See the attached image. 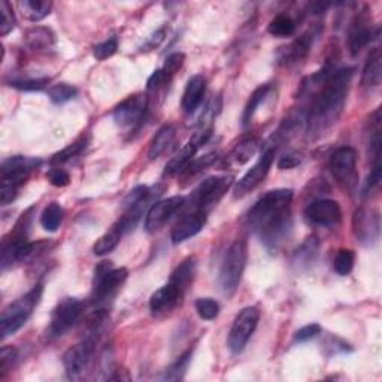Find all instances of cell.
<instances>
[{
    "instance_id": "6da1fadb",
    "label": "cell",
    "mask_w": 382,
    "mask_h": 382,
    "mask_svg": "<svg viewBox=\"0 0 382 382\" xmlns=\"http://www.w3.org/2000/svg\"><path fill=\"white\" fill-rule=\"evenodd\" d=\"M293 196L290 189L268 191L248 212V224L269 250H276L290 233Z\"/></svg>"
},
{
    "instance_id": "7a4b0ae2",
    "label": "cell",
    "mask_w": 382,
    "mask_h": 382,
    "mask_svg": "<svg viewBox=\"0 0 382 382\" xmlns=\"http://www.w3.org/2000/svg\"><path fill=\"white\" fill-rule=\"evenodd\" d=\"M353 76L354 68L335 69L317 93L312 96V102L305 117L309 138H320L338 123L346 102Z\"/></svg>"
},
{
    "instance_id": "3957f363",
    "label": "cell",
    "mask_w": 382,
    "mask_h": 382,
    "mask_svg": "<svg viewBox=\"0 0 382 382\" xmlns=\"http://www.w3.org/2000/svg\"><path fill=\"white\" fill-rule=\"evenodd\" d=\"M41 164L42 160L27 156H12L2 161L0 166V202L2 205H9L15 201L19 190Z\"/></svg>"
},
{
    "instance_id": "277c9868",
    "label": "cell",
    "mask_w": 382,
    "mask_h": 382,
    "mask_svg": "<svg viewBox=\"0 0 382 382\" xmlns=\"http://www.w3.org/2000/svg\"><path fill=\"white\" fill-rule=\"evenodd\" d=\"M42 291L44 288L41 284L33 287L27 294L16 298L15 302L4 309L2 315H0V335H2V339L15 335L21 327H24L31 317L33 311L41 302Z\"/></svg>"
},
{
    "instance_id": "5b68a950",
    "label": "cell",
    "mask_w": 382,
    "mask_h": 382,
    "mask_svg": "<svg viewBox=\"0 0 382 382\" xmlns=\"http://www.w3.org/2000/svg\"><path fill=\"white\" fill-rule=\"evenodd\" d=\"M248 248L245 241H235L224 254L220 269V287L224 294H233L239 284L246 266Z\"/></svg>"
},
{
    "instance_id": "8992f818",
    "label": "cell",
    "mask_w": 382,
    "mask_h": 382,
    "mask_svg": "<svg viewBox=\"0 0 382 382\" xmlns=\"http://www.w3.org/2000/svg\"><path fill=\"white\" fill-rule=\"evenodd\" d=\"M129 276L126 268H114L111 261H101L94 269L91 302L102 303L120 290Z\"/></svg>"
},
{
    "instance_id": "52a82bcc",
    "label": "cell",
    "mask_w": 382,
    "mask_h": 382,
    "mask_svg": "<svg viewBox=\"0 0 382 382\" xmlns=\"http://www.w3.org/2000/svg\"><path fill=\"white\" fill-rule=\"evenodd\" d=\"M102 328H89L87 336L63 354V366L71 379H78L87 369Z\"/></svg>"
},
{
    "instance_id": "ba28073f",
    "label": "cell",
    "mask_w": 382,
    "mask_h": 382,
    "mask_svg": "<svg viewBox=\"0 0 382 382\" xmlns=\"http://www.w3.org/2000/svg\"><path fill=\"white\" fill-rule=\"evenodd\" d=\"M260 320V311L256 306L243 308L231 324L227 345L231 354H241L253 336Z\"/></svg>"
},
{
    "instance_id": "9c48e42d",
    "label": "cell",
    "mask_w": 382,
    "mask_h": 382,
    "mask_svg": "<svg viewBox=\"0 0 382 382\" xmlns=\"http://www.w3.org/2000/svg\"><path fill=\"white\" fill-rule=\"evenodd\" d=\"M231 184H233V176L230 175H215L203 179L194 193L196 209L208 213L209 209L221 201Z\"/></svg>"
},
{
    "instance_id": "30bf717a",
    "label": "cell",
    "mask_w": 382,
    "mask_h": 382,
    "mask_svg": "<svg viewBox=\"0 0 382 382\" xmlns=\"http://www.w3.org/2000/svg\"><path fill=\"white\" fill-rule=\"evenodd\" d=\"M148 109V96L138 93L129 96L127 99L115 106L112 112L114 123L121 129L135 130L139 127L145 119V114Z\"/></svg>"
},
{
    "instance_id": "8fae6325",
    "label": "cell",
    "mask_w": 382,
    "mask_h": 382,
    "mask_svg": "<svg viewBox=\"0 0 382 382\" xmlns=\"http://www.w3.org/2000/svg\"><path fill=\"white\" fill-rule=\"evenodd\" d=\"M82 313V302L75 297H64L53 309L51 321H49L48 333L53 338L63 336L66 331L71 330Z\"/></svg>"
},
{
    "instance_id": "7c38bea8",
    "label": "cell",
    "mask_w": 382,
    "mask_h": 382,
    "mask_svg": "<svg viewBox=\"0 0 382 382\" xmlns=\"http://www.w3.org/2000/svg\"><path fill=\"white\" fill-rule=\"evenodd\" d=\"M328 168L341 184L351 187L357 176V153L351 146H339L330 156Z\"/></svg>"
},
{
    "instance_id": "4fadbf2b",
    "label": "cell",
    "mask_w": 382,
    "mask_h": 382,
    "mask_svg": "<svg viewBox=\"0 0 382 382\" xmlns=\"http://www.w3.org/2000/svg\"><path fill=\"white\" fill-rule=\"evenodd\" d=\"M273 160H275V148H268L260 156V159L257 160V163L253 166V168L238 181L233 196L236 198H241V197H245L246 194H250L253 190H256L264 181V178L268 176Z\"/></svg>"
},
{
    "instance_id": "5bb4252c",
    "label": "cell",
    "mask_w": 382,
    "mask_h": 382,
    "mask_svg": "<svg viewBox=\"0 0 382 382\" xmlns=\"http://www.w3.org/2000/svg\"><path fill=\"white\" fill-rule=\"evenodd\" d=\"M184 205H186L184 196H172L156 202L146 212L145 230L148 233H154V231L160 230Z\"/></svg>"
},
{
    "instance_id": "9a60e30c",
    "label": "cell",
    "mask_w": 382,
    "mask_h": 382,
    "mask_svg": "<svg viewBox=\"0 0 382 382\" xmlns=\"http://www.w3.org/2000/svg\"><path fill=\"white\" fill-rule=\"evenodd\" d=\"M305 218L313 226L333 227L342 220V209L336 201L320 198V201H313L306 206Z\"/></svg>"
},
{
    "instance_id": "2e32d148",
    "label": "cell",
    "mask_w": 382,
    "mask_h": 382,
    "mask_svg": "<svg viewBox=\"0 0 382 382\" xmlns=\"http://www.w3.org/2000/svg\"><path fill=\"white\" fill-rule=\"evenodd\" d=\"M381 220L378 211L360 208L354 213V233L363 243H373L379 238Z\"/></svg>"
},
{
    "instance_id": "e0dca14e",
    "label": "cell",
    "mask_w": 382,
    "mask_h": 382,
    "mask_svg": "<svg viewBox=\"0 0 382 382\" xmlns=\"http://www.w3.org/2000/svg\"><path fill=\"white\" fill-rule=\"evenodd\" d=\"M378 31L373 30L366 16L357 15L348 29V49H350L351 56H357L364 46H368L373 41Z\"/></svg>"
},
{
    "instance_id": "ac0fdd59",
    "label": "cell",
    "mask_w": 382,
    "mask_h": 382,
    "mask_svg": "<svg viewBox=\"0 0 382 382\" xmlns=\"http://www.w3.org/2000/svg\"><path fill=\"white\" fill-rule=\"evenodd\" d=\"M205 224H206V212L196 209L190 213H186L184 217H182L172 228V235H171L172 243L179 245L182 242L191 239L197 233H201Z\"/></svg>"
},
{
    "instance_id": "d6986e66",
    "label": "cell",
    "mask_w": 382,
    "mask_h": 382,
    "mask_svg": "<svg viewBox=\"0 0 382 382\" xmlns=\"http://www.w3.org/2000/svg\"><path fill=\"white\" fill-rule=\"evenodd\" d=\"M182 298V293L171 282L159 288L149 298V309L154 315L171 312Z\"/></svg>"
},
{
    "instance_id": "ffe728a7",
    "label": "cell",
    "mask_w": 382,
    "mask_h": 382,
    "mask_svg": "<svg viewBox=\"0 0 382 382\" xmlns=\"http://www.w3.org/2000/svg\"><path fill=\"white\" fill-rule=\"evenodd\" d=\"M315 39V33L312 30L303 33V35L291 42L288 46H284L279 51V63L282 64H293L303 60L312 48Z\"/></svg>"
},
{
    "instance_id": "44dd1931",
    "label": "cell",
    "mask_w": 382,
    "mask_h": 382,
    "mask_svg": "<svg viewBox=\"0 0 382 382\" xmlns=\"http://www.w3.org/2000/svg\"><path fill=\"white\" fill-rule=\"evenodd\" d=\"M206 91V79L203 75H193L184 90V94H182V101L181 106L182 111L186 114H193L198 106H201L203 96Z\"/></svg>"
},
{
    "instance_id": "7402d4cb",
    "label": "cell",
    "mask_w": 382,
    "mask_h": 382,
    "mask_svg": "<svg viewBox=\"0 0 382 382\" xmlns=\"http://www.w3.org/2000/svg\"><path fill=\"white\" fill-rule=\"evenodd\" d=\"M257 149H258V139L257 138L248 136V138L242 139L227 154L226 166H228V168H231V169L241 168V166L246 164L253 159V156L257 153Z\"/></svg>"
},
{
    "instance_id": "603a6c76",
    "label": "cell",
    "mask_w": 382,
    "mask_h": 382,
    "mask_svg": "<svg viewBox=\"0 0 382 382\" xmlns=\"http://www.w3.org/2000/svg\"><path fill=\"white\" fill-rule=\"evenodd\" d=\"M196 272H197V261L194 257H189L176 266L175 271L171 275L169 282L182 293V296H184V293L193 284Z\"/></svg>"
},
{
    "instance_id": "cb8c5ba5",
    "label": "cell",
    "mask_w": 382,
    "mask_h": 382,
    "mask_svg": "<svg viewBox=\"0 0 382 382\" xmlns=\"http://www.w3.org/2000/svg\"><path fill=\"white\" fill-rule=\"evenodd\" d=\"M382 78V57L379 48L372 49L366 63H364L363 74H361V86L364 89H376L381 84Z\"/></svg>"
},
{
    "instance_id": "d4e9b609",
    "label": "cell",
    "mask_w": 382,
    "mask_h": 382,
    "mask_svg": "<svg viewBox=\"0 0 382 382\" xmlns=\"http://www.w3.org/2000/svg\"><path fill=\"white\" fill-rule=\"evenodd\" d=\"M202 146V144L198 142L197 139L191 138L184 146H182L179 151L168 161L166 164V169H164V175H175L179 174L182 169L186 168V166L194 159L196 153L198 151V148Z\"/></svg>"
},
{
    "instance_id": "484cf974",
    "label": "cell",
    "mask_w": 382,
    "mask_h": 382,
    "mask_svg": "<svg viewBox=\"0 0 382 382\" xmlns=\"http://www.w3.org/2000/svg\"><path fill=\"white\" fill-rule=\"evenodd\" d=\"M218 160V154L217 153H208L202 157L194 159L191 160L184 169L179 172V184L181 186H189L190 182H193L197 176H201V174H203L206 169H209L211 166Z\"/></svg>"
},
{
    "instance_id": "4316f807",
    "label": "cell",
    "mask_w": 382,
    "mask_h": 382,
    "mask_svg": "<svg viewBox=\"0 0 382 382\" xmlns=\"http://www.w3.org/2000/svg\"><path fill=\"white\" fill-rule=\"evenodd\" d=\"M175 135H176L175 126H172V124L163 126L156 133V136L153 138L151 144H149V148H148L149 160H156V159L161 157L166 151H168L169 146L172 145V142L175 139Z\"/></svg>"
},
{
    "instance_id": "83f0119b",
    "label": "cell",
    "mask_w": 382,
    "mask_h": 382,
    "mask_svg": "<svg viewBox=\"0 0 382 382\" xmlns=\"http://www.w3.org/2000/svg\"><path fill=\"white\" fill-rule=\"evenodd\" d=\"M56 42L54 33L51 29L36 26L27 30L26 33V44L33 49H49Z\"/></svg>"
},
{
    "instance_id": "f1b7e54d",
    "label": "cell",
    "mask_w": 382,
    "mask_h": 382,
    "mask_svg": "<svg viewBox=\"0 0 382 382\" xmlns=\"http://www.w3.org/2000/svg\"><path fill=\"white\" fill-rule=\"evenodd\" d=\"M19 6L24 19L33 23L44 20L53 9V4L46 2V0H24V2L19 4Z\"/></svg>"
},
{
    "instance_id": "f546056e",
    "label": "cell",
    "mask_w": 382,
    "mask_h": 382,
    "mask_svg": "<svg viewBox=\"0 0 382 382\" xmlns=\"http://www.w3.org/2000/svg\"><path fill=\"white\" fill-rule=\"evenodd\" d=\"M271 90H272V87L269 84H264L253 91L250 101H248V104L243 109V114H242V126L243 127H248L251 124L257 109L261 106V104L266 101V99H268Z\"/></svg>"
},
{
    "instance_id": "4dcf8cb0",
    "label": "cell",
    "mask_w": 382,
    "mask_h": 382,
    "mask_svg": "<svg viewBox=\"0 0 382 382\" xmlns=\"http://www.w3.org/2000/svg\"><path fill=\"white\" fill-rule=\"evenodd\" d=\"M123 235H124L123 231L114 224L109 231H106L104 236H101L97 239V242L93 246V253L96 256H99V257L112 253L115 248H117V245L120 243Z\"/></svg>"
},
{
    "instance_id": "1f68e13d",
    "label": "cell",
    "mask_w": 382,
    "mask_h": 382,
    "mask_svg": "<svg viewBox=\"0 0 382 382\" xmlns=\"http://www.w3.org/2000/svg\"><path fill=\"white\" fill-rule=\"evenodd\" d=\"M63 217H64L63 208L57 202H51L48 206H45V209L41 213V226L44 227V230L49 231V233H54V231H57L59 227L61 226Z\"/></svg>"
},
{
    "instance_id": "d6a6232c",
    "label": "cell",
    "mask_w": 382,
    "mask_h": 382,
    "mask_svg": "<svg viewBox=\"0 0 382 382\" xmlns=\"http://www.w3.org/2000/svg\"><path fill=\"white\" fill-rule=\"evenodd\" d=\"M268 31L275 38H290L296 31V21L290 15L279 14L269 23Z\"/></svg>"
},
{
    "instance_id": "836d02e7",
    "label": "cell",
    "mask_w": 382,
    "mask_h": 382,
    "mask_svg": "<svg viewBox=\"0 0 382 382\" xmlns=\"http://www.w3.org/2000/svg\"><path fill=\"white\" fill-rule=\"evenodd\" d=\"M86 146H87V139L86 138H79L78 141H75L69 146L63 148L61 151L54 154L53 159H51V164L53 166H60V168H61V164L68 163V161L74 160L75 157H78L82 151H84Z\"/></svg>"
},
{
    "instance_id": "e575fe53",
    "label": "cell",
    "mask_w": 382,
    "mask_h": 382,
    "mask_svg": "<svg viewBox=\"0 0 382 382\" xmlns=\"http://www.w3.org/2000/svg\"><path fill=\"white\" fill-rule=\"evenodd\" d=\"M194 308L198 317L205 321H212L218 317L220 303L211 297H201L194 302Z\"/></svg>"
},
{
    "instance_id": "d590c367",
    "label": "cell",
    "mask_w": 382,
    "mask_h": 382,
    "mask_svg": "<svg viewBox=\"0 0 382 382\" xmlns=\"http://www.w3.org/2000/svg\"><path fill=\"white\" fill-rule=\"evenodd\" d=\"M78 94V90L74 86L66 84V82H61V84H56L53 87L48 89V97L49 101L56 105H63L66 102L72 101Z\"/></svg>"
},
{
    "instance_id": "8d00e7d4",
    "label": "cell",
    "mask_w": 382,
    "mask_h": 382,
    "mask_svg": "<svg viewBox=\"0 0 382 382\" xmlns=\"http://www.w3.org/2000/svg\"><path fill=\"white\" fill-rule=\"evenodd\" d=\"M354 261H356V254L353 250H339L335 260H333V269L338 275L346 276L350 275L354 269Z\"/></svg>"
},
{
    "instance_id": "74e56055",
    "label": "cell",
    "mask_w": 382,
    "mask_h": 382,
    "mask_svg": "<svg viewBox=\"0 0 382 382\" xmlns=\"http://www.w3.org/2000/svg\"><path fill=\"white\" fill-rule=\"evenodd\" d=\"M318 254V241L317 238H308L302 246L298 248L296 257H294V263H297L298 266H303V264H309L315 260Z\"/></svg>"
},
{
    "instance_id": "f35d334b",
    "label": "cell",
    "mask_w": 382,
    "mask_h": 382,
    "mask_svg": "<svg viewBox=\"0 0 382 382\" xmlns=\"http://www.w3.org/2000/svg\"><path fill=\"white\" fill-rule=\"evenodd\" d=\"M49 78H20L12 79L9 86L20 91H39L48 86Z\"/></svg>"
},
{
    "instance_id": "ab89813d",
    "label": "cell",
    "mask_w": 382,
    "mask_h": 382,
    "mask_svg": "<svg viewBox=\"0 0 382 382\" xmlns=\"http://www.w3.org/2000/svg\"><path fill=\"white\" fill-rule=\"evenodd\" d=\"M46 246H48L46 242H27L20 248L19 253H16L15 260L16 261L35 260L38 256H41L46 250Z\"/></svg>"
},
{
    "instance_id": "60d3db41",
    "label": "cell",
    "mask_w": 382,
    "mask_h": 382,
    "mask_svg": "<svg viewBox=\"0 0 382 382\" xmlns=\"http://www.w3.org/2000/svg\"><path fill=\"white\" fill-rule=\"evenodd\" d=\"M0 15H2V21H0V35L6 36L9 31L14 30L16 24L12 5L6 2V0H2V2H0Z\"/></svg>"
},
{
    "instance_id": "b9f144b4",
    "label": "cell",
    "mask_w": 382,
    "mask_h": 382,
    "mask_svg": "<svg viewBox=\"0 0 382 382\" xmlns=\"http://www.w3.org/2000/svg\"><path fill=\"white\" fill-rule=\"evenodd\" d=\"M191 356H193V351H187L182 354L172 366L166 371V375L164 378L166 379H169V381H176V379H181L182 376H184L187 368H189V364H190V360H191Z\"/></svg>"
},
{
    "instance_id": "7bdbcfd3",
    "label": "cell",
    "mask_w": 382,
    "mask_h": 382,
    "mask_svg": "<svg viewBox=\"0 0 382 382\" xmlns=\"http://www.w3.org/2000/svg\"><path fill=\"white\" fill-rule=\"evenodd\" d=\"M16 358H19V353L14 346L2 348V351H0V378H5V375L12 371Z\"/></svg>"
},
{
    "instance_id": "ee69618b",
    "label": "cell",
    "mask_w": 382,
    "mask_h": 382,
    "mask_svg": "<svg viewBox=\"0 0 382 382\" xmlns=\"http://www.w3.org/2000/svg\"><path fill=\"white\" fill-rule=\"evenodd\" d=\"M117 49H119V41H117V38H111V39H106L102 44H97L93 48V56L97 60L104 61V60L112 57L115 53H117Z\"/></svg>"
},
{
    "instance_id": "f6af8a7d",
    "label": "cell",
    "mask_w": 382,
    "mask_h": 382,
    "mask_svg": "<svg viewBox=\"0 0 382 382\" xmlns=\"http://www.w3.org/2000/svg\"><path fill=\"white\" fill-rule=\"evenodd\" d=\"M46 178L54 187H59V189L69 186V182H71V175L63 168H60V166H53V168L46 174Z\"/></svg>"
},
{
    "instance_id": "bcb514c9",
    "label": "cell",
    "mask_w": 382,
    "mask_h": 382,
    "mask_svg": "<svg viewBox=\"0 0 382 382\" xmlns=\"http://www.w3.org/2000/svg\"><path fill=\"white\" fill-rule=\"evenodd\" d=\"M171 76L166 74L163 69H157L151 76L148 78V82H146V90L148 91H157L163 87H166L171 82Z\"/></svg>"
},
{
    "instance_id": "7dc6e473",
    "label": "cell",
    "mask_w": 382,
    "mask_h": 382,
    "mask_svg": "<svg viewBox=\"0 0 382 382\" xmlns=\"http://www.w3.org/2000/svg\"><path fill=\"white\" fill-rule=\"evenodd\" d=\"M184 61H186V56L182 53H174L171 56H168V59H166L164 64H163V71L168 74L171 78L179 72V69L184 66Z\"/></svg>"
},
{
    "instance_id": "c3c4849f",
    "label": "cell",
    "mask_w": 382,
    "mask_h": 382,
    "mask_svg": "<svg viewBox=\"0 0 382 382\" xmlns=\"http://www.w3.org/2000/svg\"><path fill=\"white\" fill-rule=\"evenodd\" d=\"M318 335H321V326L317 323H312V324H308L302 328H298L294 335V341L296 342H308L313 338H317Z\"/></svg>"
},
{
    "instance_id": "681fc988",
    "label": "cell",
    "mask_w": 382,
    "mask_h": 382,
    "mask_svg": "<svg viewBox=\"0 0 382 382\" xmlns=\"http://www.w3.org/2000/svg\"><path fill=\"white\" fill-rule=\"evenodd\" d=\"M381 178H382V164H381V156H379V157L373 159L372 171H371V175L366 181V189H364V191L369 193L371 190L378 187L379 182H381Z\"/></svg>"
},
{
    "instance_id": "f907efd6",
    "label": "cell",
    "mask_w": 382,
    "mask_h": 382,
    "mask_svg": "<svg viewBox=\"0 0 382 382\" xmlns=\"http://www.w3.org/2000/svg\"><path fill=\"white\" fill-rule=\"evenodd\" d=\"M166 38V27H161L160 30H157L154 35L149 36V39L142 45V51H153V49H156L157 46L161 45V42L164 41Z\"/></svg>"
},
{
    "instance_id": "816d5d0a",
    "label": "cell",
    "mask_w": 382,
    "mask_h": 382,
    "mask_svg": "<svg viewBox=\"0 0 382 382\" xmlns=\"http://www.w3.org/2000/svg\"><path fill=\"white\" fill-rule=\"evenodd\" d=\"M298 164H302V157L297 156V154H287V156H282L278 161V168L281 171H286V169H294L297 168Z\"/></svg>"
}]
</instances>
